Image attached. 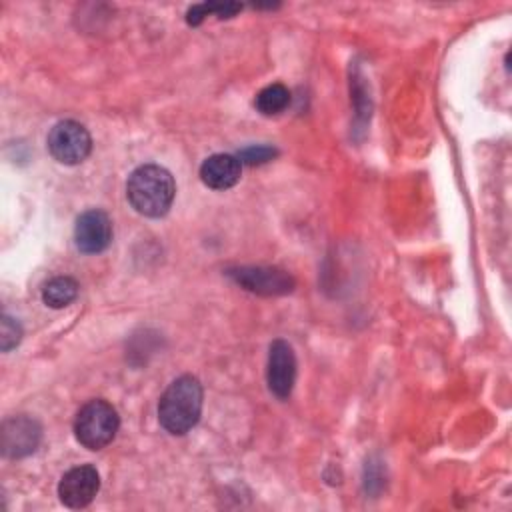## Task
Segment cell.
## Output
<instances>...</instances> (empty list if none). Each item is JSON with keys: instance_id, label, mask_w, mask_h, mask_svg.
Listing matches in <instances>:
<instances>
[{"instance_id": "obj_5", "label": "cell", "mask_w": 512, "mask_h": 512, "mask_svg": "<svg viewBox=\"0 0 512 512\" xmlns=\"http://www.w3.org/2000/svg\"><path fill=\"white\" fill-rule=\"evenodd\" d=\"M42 438V428L40 424L26 416H10L2 422L0 428V448L6 458H24L32 454Z\"/></svg>"}, {"instance_id": "obj_14", "label": "cell", "mask_w": 512, "mask_h": 512, "mask_svg": "<svg viewBox=\"0 0 512 512\" xmlns=\"http://www.w3.org/2000/svg\"><path fill=\"white\" fill-rule=\"evenodd\" d=\"M20 338H22L20 324L14 318L4 314L2 320H0V348H2V352H10L14 346H18Z\"/></svg>"}, {"instance_id": "obj_13", "label": "cell", "mask_w": 512, "mask_h": 512, "mask_svg": "<svg viewBox=\"0 0 512 512\" xmlns=\"http://www.w3.org/2000/svg\"><path fill=\"white\" fill-rule=\"evenodd\" d=\"M238 10H240V4H198V6H192V8L188 10L186 20H188V24L196 26V24H200V22L204 20V16H208L210 12H216L218 16L228 18V16H232V14L238 12Z\"/></svg>"}, {"instance_id": "obj_10", "label": "cell", "mask_w": 512, "mask_h": 512, "mask_svg": "<svg viewBox=\"0 0 512 512\" xmlns=\"http://www.w3.org/2000/svg\"><path fill=\"white\" fill-rule=\"evenodd\" d=\"M242 174V162L234 154H212L200 166V180L212 190L232 188Z\"/></svg>"}, {"instance_id": "obj_11", "label": "cell", "mask_w": 512, "mask_h": 512, "mask_svg": "<svg viewBox=\"0 0 512 512\" xmlns=\"http://www.w3.org/2000/svg\"><path fill=\"white\" fill-rule=\"evenodd\" d=\"M78 282L72 276H54L42 286V302L54 310L66 308L78 296Z\"/></svg>"}, {"instance_id": "obj_12", "label": "cell", "mask_w": 512, "mask_h": 512, "mask_svg": "<svg viewBox=\"0 0 512 512\" xmlns=\"http://www.w3.org/2000/svg\"><path fill=\"white\" fill-rule=\"evenodd\" d=\"M288 102H290V92L284 84H270L262 88L254 100L258 112H262L264 116L280 114L288 106Z\"/></svg>"}, {"instance_id": "obj_8", "label": "cell", "mask_w": 512, "mask_h": 512, "mask_svg": "<svg viewBox=\"0 0 512 512\" xmlns=\"http://www.w3.org/2000/svg\"><path fill=\"white\" fill-rule=\"evenodd\" d=\"M112 242V222L106 212L90 208L76 218L74 244L84 254L104 252Z\"/></svg>"}, {"instance_id": "obj_9", "label": "cell", "mask_w": 512, "mask_h": 512, "mask_svg": "<svg viewBox=\"0 0 512 512\" xmlns=\"http://www.w3.org/2000/svg\"><path fill=\"white\" fill-rule=\"evenodd\" d=\"M228 276L246 290L264 296L286 294L294 288V278L280 268H234L228 270Z\"/></svg>"}, {"instance_id": "obj_4", "label": "cell", "mask_w": 512, "mask_h": 512, "mask_svg": "<svg viewBox=\"0 0 512 512\" xmlns=\"http://www.w3.org/2000/svg\"><path fill=\"white\" fill-rule=\"evenodd\" d=\"M48 150L60 164L76 166L84 162L92 150L88 130L76 120H60L48 132Z\"/></svg>"}, {"instance_id": "obj_7", "label": "cell", "mask_w": 512, "mask_h": 512, "mask_svg": "<svg viewBox=\"0 0 512 512\" xmlns=\"http://www.w3.org/2000/svg\"><path fill=\"white\" fill-rule=\"evenodd\" d=\"M100 490V474L94 466L82 464L70 468L58 484L60 502L68 508H86Z\"/></svg>"}, {"instance_id": "obj_15", "label": "cell", "mask_w": 512, "mask_h": 512, "mask_svg": "<svg viewBox=\"0 0 512 512\" xmlns=\"http://www.w3.org/2000/svg\"><path fill=\"white\" fill-rule=\"evenodd\" d=\"M276 156V148L266 146V144H258V146H248L244 150L238 152V160L242 164L248 166H256V164H264L268 160H272Z\"/></svg>"}, {"instance_id": "obj_1", "label": "cell", "mask_w": 512, "mask_h": 512, "mask_svg": "<svg viewBox=\"0 0 512 512\" xmlns=\"http://www.w3.org/2000/svg\"><path fill=\"white\" fill-rule=\"evenodd\" d=\"M174 196L176 184L164 166L142 164L128 176L126 198L130 206L146 218L164 216L170 210Z\"/></svg>"}, {"instance_id": "obj_6", "label": "cell", "mask_w": 512, "mask_h": 512, "mask_svg": "<svg viewBox=\"0 0 512 512\" xmlns=\"http://www.w3.org/2000/svg\"><path fill=\"white\" fill-rule=\"evenodd\" d=\"M266 380L276 398L286 400L292 394L296 382V356L286 340H274L270 344Z\"/></svg>"}, {"instance_id": "obj_3", "label": "cell", "mask_w": 512, "mask_h": 512, "mask_svg": "<svg viewBox=\"0 0 512 512\" xmlns=\"http://www.w3.org/2000/svg\"><path fill=\"white\" fill-rule=\"evenodd\" d=\"M120 428L116 408L102 400L86 402L74 418V436L88 450H102L108 446Z\"/></svg>"}, {"instance_id": "obj_2", "label": "cell", "mask_w": 512, "mask_h": 512, "mask_svg": "<svg viewBox=\"0 0 512 512\" xmlns=\"http://www.w3.org/2000/svg\"><path fill=\"white\" fill-rule=\"evenodd\" d=\"M202 412V384L196 376L184 374L176 378L160 396L158 420L162 428L174 436L190 432Z\"/></svg>"}]
</instances>
